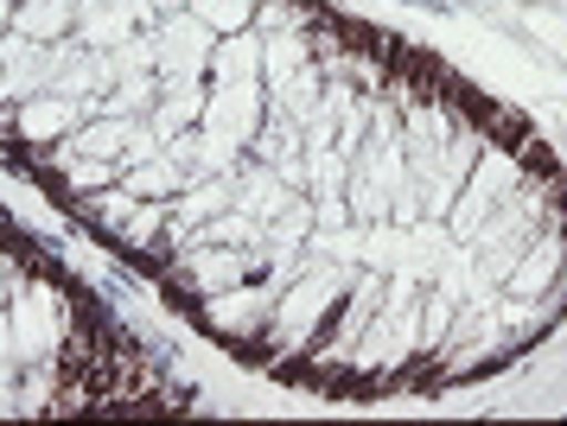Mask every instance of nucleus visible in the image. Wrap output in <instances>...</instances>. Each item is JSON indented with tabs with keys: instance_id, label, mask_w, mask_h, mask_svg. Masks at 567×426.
<instances>
[{
	"instance_id": "f257e3e1",
	"label": "nucleus",
	"mask_w": 567,
	"mask_h": 426,
	"mask_svg": "<svg viewBox=\"0 0 567 426\" xmlns=\"http://www.w3.org/2000/svg\"><path fill=\"white\" fill-rule=\"evenodd\" d=\"M198 20H205V25H224V32H236V25L249 20V0H198Z\"/></svg>"
},
{
	"instance_id": "f03ea898",
	"label": "nucleus",
	"mask_w": 567,
	"mask_h": 426,
	"mask_svg": "<svg viewBox=\"0 0 567 426\" xmlns=\"http://www.w3.org/2000/svg\"><path fill=\"white\" fill-rule=\"evenodd\" d=\"M159 7H179V0H159Z\"/></svg>"
}]
</instances>
